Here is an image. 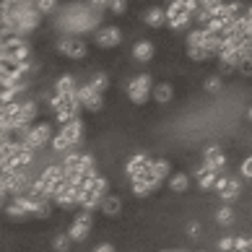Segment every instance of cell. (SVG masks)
Wrapping results in <instances>:
<instances>
[{
    "instance_id": "cell-1",
    "label": "cell",
    "mask_w": 252,
    "mask_h": 252,
    "mask_svg": "<svg viewBox=\"0 0 252 252\" xmlns=\"http://www.w3.org/2000/svg\"><path fill=\"white\" fill-rule=\"evenodd\" d=\"M151 91H154V81L148 73H141V76H135L127 83V96L133 104H146L148 96H151Z\"/></svg>"
},
{
    "instance_id": "cell-2",
    "label": "cell",
    "mask_w": 252,
    "mask_h": 252,
    "mask_svg": "<svg viewBox=\"0 0 252 252\" xmlns=\"http://www.w3.org/2000/svg\"><path fill=\"white\" fill-rule=\"evenodd\" d=\"M47 141H52V125L50 123H36V125H32L29 135L24 138V148L36 151V148H42Z\"/></svg>"
},
{
    "instance_id": "cell-3",
    "label": "cell",
    "mask_w": 252,
    "mask_h": 252,
    "mask_svg": "<svg viewBox=\"0 0 252 252\" xmlns=\"http://www.w3.org/2000/svg\"><path fill=\"white\" fill-rule=\"evenodd\" d=\"M213 190H216L226 203H231V200H237L239 195H242V182L234 180V177H223V174H219V180H216V185H213Z\"/></svg>"
},
{
    "instance_id": "cell-4",
    "label": "cell",
    "mask_w": 252,
    "mask_h": 252,
    "mask_svg": "<svg viewBox=\"0 0 252 252\" xmlns=\"http://www.w3.org/2000/svg\"><path fill=\"white\" fill-rule=\"evenodd\" d=\"M91 234V211H83L81 208V213L76 219H73V223H70V231H68V237H70V242H83Z\"/></svg>"
},
{
    "instance_id": "cell-5",
    "label": "cell",
    "mask_w": 252,
    "mask_h": 252,
    "mask_svg": "<svg viewBox=\"0 0 252 252\" xmlns=\"http://www.w3.org/2000/svg\"><path fill=\"white\" fill-rule=\"evenodd\" d=\"M76 99H78L81 109H89V112L101 109V94H96V91L91 89V83H83V86L76 89Z\"/></svg>"
},
{
    "instance_id": "cell-6",
    "label": "cell",
    "mask_w": 252,
    "mask_h": 252,
    "mask_svg": "<svg viewBox=\"0 0 252 252\" xmlns=\"http://www.w3.org/2000/svg\"><path fill=\"white\" fill-rule=\"evenodd\" d=\"M5 192L8 195H26V190H29V177H26V172L24 169H16L11 177H5Z\"/></svg>"
},
{
    "instance_id": "cell-7",
    "label": "cell",
    "mask_w": 252,
    "mask_h": 252,
    "mask_svg": "<svg viewBox=\"0 0 252 252\" xmlns=\"http://www.w3.org/2000/svg\"><path fill=\"white\" fill-rule=\"evenodd\" d=\"M117 44H123V32H120V26H107V29L96 32V47L112 50V47H117Z\"/></svg>"
},
{
    "instance_id": "cell-8",
    "label": "cell",
    "mask_w": 252,
    "mask_h": 252,
    "mask_svg": "<svg viewBox=\"0 0 252 252\" xmlns=\"http://www.w3.org/2000/svg\"><path fill=\"white\" fill-rule=\"evenodd\" d=\"M58 50L63 52V55H68V58H73V60H83L89 55V44L83 42V39H63L60 44H58Z\"/></svg>"
},
{
    "instance_id": "cell-9",
    "label": "cell",
    "mask_w": 252,
    "mask_h": 252,
    "mask_svg": "<svg viewBox=\"0 0 252 252\" xmlns=\"http://www.w3.org/2000/svg\"><path fill=\"white\" fill-rule=\"evenodd\" d=\"M203 164H208L213 172L223 174V169H226V154H223L219 146H208L203 151Z\"/></svg>"
},
{
    "instance_id": "cell-10",
    "label": "cell",
    "mask_w": 252,
    "mask_h": 252,
    "mask_svg": "<svg viewBox=\"0 0 252 252\" xmlns=\"http://www.w3.org/2000/svg\"><path fill=\"white\" fill-rule=\"evenodd\" d=\"M151 161H154V158H148L146 154H135L133 158H130L127 166H125V174L130 177V182H135L138 177H143V174H146V169L151 166Z\"/></svg>"
},
{
    "instance_id": "cell-11",
    "label": "cell",
    "mask_w": 252,
    "mask_h": 252,
    "mask_svg": "<svg viewBox=\"0 0 252 252\" xmlns=\"http://www.w3.org/2000/svg\"><path fill=\"white\" fill-rule=\"evenodd\" d=\"M36 112H39V107L34 104V101H21V109H18V115L11 120L13 127H21V125H32Z\"/></svg>"
},
{
    "instance_id": "cell-12",
    "label": "cell",
    "mask_w": 252,
    "mask_h": 252,
    "mask_svg": "<svg viewBox=\"0 0 252 252\" xmlns=\"http://www.w3.org/2000/svg\"><path fill=\"white\" fill-rule=\"evenodd\" d=\"M195 180H198V185L203 190H213V185L219 180V172H213L208 164H200L198 169H195Z\"/></svg>"
},
{
    "instance_id": "cell-13",
    "label": "cell",
    "mask_w": 252,
    "mask_h": 252,
    "mask_svg": "<svg viewBox=\"0 0 252 252\" xmlns=\"http://www.w3.org/2000/svg\"><path fill=\"white\" fill-rule=\"evenodd\" d=\"M99 208H101V213H104V216L115 219L117 213L123 211V198H120V195H104V198H101V203H99Z\"/></svg>"
},
{
    "instance_id": "cell-14",
    "label": "cell",
    "mask_w": 252,
    "mask_h": 252,
    "mask_svg": "<svg viewBox=\"0 0 252 252\" xmlns=\"http://www.w3.org/2000/svg\"><path fill=\"white\" fill-rule=\"evenodd\" d=\"M60 133L73 143V148H76V146L81 143V138H83V125H81V120H70V123H65V125L60 127Z\"/></svg>"
},
{
    "instance_id": "cell-15",
    "label": "cell",
    "mask_w": 252,
    "mask_h": 252,
    "mask_svg": "<svg viewBox=\"0 0 252 252\" xmlns=\"http://www.w3.org/2000/svg\"><path fill=\"white\" fill-rule=\"evenodd\" d=\"M156 55V47H154V42H148V39H141V42H135L133 44V58L138 63H148Z\"/></svg>"
},
{
    "instance_id": "cell-16",
    "label": "cell",
    "mask_w": 252,
    "mask_h": 252,
    "mask_svg": "<svg viewBox=\"0 0 252 252\" xmlns=\"http://www.w3.org/2000/svg\"><path fill=\"white\" fill-rule=\"evenodd\" d=\"M169 169H172V166H169V161H166V158H154V161H151V169H148V172H151V177H154L158 185H161L164 180H169Z\"/></svg>"
},
{
    "instance_id": "cell-17",
    "label": "cell",
    "mask_w": 252,
    "mask_h": 252,
    "mask_svg": "<svg viewBox=\"0 0 252 252\" xmlns=\"http://www.w3.org/2000/svg\"><path fill=\"white\" fill-rule=\"evenodd\" d=\"M39 180H42L44 185H50V198H52V185H58L60 180H65V172H63V166L52 164V166H47V169L42 172Z\"/></svg>"
},
{
    "instance_id": "cell-18",
    "label": "cell",
    "mask_w": 252,
    "mask_h": 252,
    "mask_svg": "<svg viewBox=\"0 0 252 252\" xmlns=\"http://www.w3.org/2000/svg\"><path fill=\"white\" fill-rule=\"evenodd\" d=\"M151 96L156 104H169L172 96H174V89H172V83H156L154 91H151Z\"/></svg>"
},
{
    "instance_id": "cell-19",
    "label": "cell",
    "mask_w": 252,
    "mask_h": 252,
    "mask_svg": "<svg viewBox=\"0 0 252 252\" xmlns=\"http://www.w3.org/2000/svg\"><path fill=\"white\" fill-rule=\"evenodd\" d=\"M78 112H81V104L78 101H70V104H65L63 109L55 112V117H58L60 125H65V123H70V120H78Z\"/></svg>"
},
{
    "instance_id": "cell-20",
    "label": "cell",
    "mask_w": 252,
    "mask_h": 252,
    "mask_svg": "<svg viewBox=\"0 0 252 252\" xmlns=\"http://www.w3.org/2000/svg\"><path fill=\"white\" fill-rule=\"evenodd\" d=\"M143 21H146V26H151V29H161V26L166 24V13H164V8H151V11H146V16H143Z\"/></svg>"
},
{
    "instance_id": "cell-21",
    "label": "cell",
    "mask_w": 252,
    "mask_h": 252,
    "mask_svg": "<svg viewBox=\"0 0 252 252\" xmlns=\"http://www.w3.org/2000/svg\"><path fill=\"white\" fill-rule=\"evenodd\" d=\"M76 89H78V86H76V78L68 76V73L55 81V94H65V96H70V94H76Z\"/></svg>"
},
{
    "instance_id": "cell-22",
    "label": "cell",
    "mask_w": 252,
    "mask_h": 252,
    "mask_svg": "<svg viewBox=\"0 0 252 252\" xmlns=\"http://www.w3.org/2000/svg\"><path fill=\"white\" fill-rule=\"evenodd\" d=\"M32 154H34V151H29V148H21V151L13 154L5 164L11 166V169H26V166H29V161H32Z\"/></svg>"
},
{
    "instance_id": "cell-23",
    "label": "cell",
    "mask_w": 252,
    "mask_h": 252,
    "mask_svg": "<svg viewBox=\"0 0 252 252\" xmlns=\"http://www.w3.org/2000/svg\"><path fill=\"white\" fill-rule=\"evenodd\" d=\"M166 24H169V29H172V32H182V29H188V26L192 24V16H190L188 11H180L177 16L166 18Z\"/></svg>"
},
{
    "instance_id": "cell-24",
    "label": "cell",
    "mask_w": 252,
    "mask_h": 252,
    "mask_svg": "<svg viewBox=\"0 0 252 252\" xmlns=\"http://www.w3.org/2000/svg\"><path fill=\"white\" fill-rule=\"evenodd\" d=\"M169 190L172 192H185V190H190V177L185 174V172H177L169 177Z\"/></svg>"
},
{
    "instance_id": "cell-25",
    "label": "cell",
    "mask_w": 252,
    "mask_h": 252,
    "mask_svg": "<svg viewBox=\"0 0 252 252\" xmlns=\"http://www.w3.org/2000/svg\"><path fill=\"white\" fill-rule=\"evenodd\" d=\"M32 216L34 219H50L52 216V200H36L32 208Z\"/></svg>"
},
{
    "instance_id": "cell-26",
    "label": "cell",
    "mask_w": 252,
    "mask_h": 252,
    "mask_svg": "<svg viewBox=\"0 0 252 252\" xmlns=\"http://www.w3.org/2000/svg\"><path fill=\"white\" fill-rule=\"evenodd\" d=\"M89 83H91V89H94L96 94H104V91L109 89V76H107V73H96Z\"/></svg>"
},
{
    "instance_id": "cell-27",
    "label": "cell",
    "mask_w": 252,
    "mask_h": 252,
    "mask_svg": "<svg viewBox=\"0 0 252 252\" xmlns=\"http://www.w3.org/2000/svg\"><path fill=\"white\" fill-rule=\"evenodd\" d=\"M205 29H190L188 34V47H203V42H205Z\"/></svg>"
},
{
    "instance_id": "cell-28",
    "label": "cell",
    "mask_w": 252,
    "mask_h": 252,
    "mask_svg": "<svg viewBox=\"0 0 252 252\" xmlns=\"http://www.w3.org/2000/svg\"><path fill=\"white\" fill-rule=\"evenodd\" d=\"M203 47L208 50L211 55H219V50H221V36H219V34H205Z\"/></svg>"
},
{
    "instance_id": "cell-29",
    "label": "cell",
    "mask_w": 252,
    "mask_h": 252,
    "mask_svg": "<svg viewBox=\"0 0 252 252\" xmlns=\"http://www.w3.org/2000/svg\"><path fill=\"white\" fill-rule=\"evenodd\" d=\"M81 169V154L70 151L68 156H65V164H63V172H76Z\"/></svg>"
},
{
    "instance_id": "cell-30",
    "label": "cell",
    "mask_w": 252,
    "mask_h": 252,
    "mask_svg": "<svg viewBox=\"0 0 252 252\" xmlns=\"http://www.w3.org/2000/svg\"><path fill=\"white\" fill-rule=\"evenodd\" d=\"M216 221L221 223V226H231V223H234V211H231L229 205H223V208H219V213H216Z\"/></svg>"
},
{
    "instance_id": "cell-31",
    "label": "cell",
    "mask_w": 252,
    "mask_h": 252,
    "mask_svg": "<svg viewBox=\"0 0 252 252\" xmlns=\"http://www.w3.org/2000/svg\"><path fill=\"white\" fill-rule=\"evenodd\" d=\"M52 148H55L58 154H65V151H70V148H73V143H70L63 133H58V135L52 138Z\"/></svg>"
},
{
    "instance_id": "cell-32",
    "label": "cell",
    "mask_w": 252,
    "mask_h": 252,
    "mask_svg": "<svg viewBox=\"0 0 252 252\" xmlns=\"http://www.w3.org/2000/svg\"><path fill=\"white\" fill-rule=\"evenodd\" d=\"M221 89H223V81L219 76H208V78H205V91H208V94H219Z\"/></svg>"
},
{
    "instance_id": "cell-33",
    "label": "cell",
    "mask_w": 252,
    "mask_h": 252,
    "mask_svg": "<svg viewBox=\"0 0 252 252\" xmlns=\"http://www.w3.org/2000/svg\"><path fill=\"white\" fill-rule=\"evenodd\" d=\"M188 55H190V60H195V63H203V60L211 58V52L205 47H188Z\"/></svg>"
},
{
    "instance_id": "cell-34",
    "label": "cell",
    "mask_w": 252,
    "mask_h": 252,
    "mask_svg": "<svg viewBox=\"0 0 252 252\" xmlns=\"http://www.w3.org/2000/svg\"><path fill=\"white\" fill-rule=\"evenodd\" d=\"M52 247H55V252H68L70 250V237L68 234H58L55 242H52Z\"/></svg>"
},
{
    "instance_id": "cell-35",
    "label": "cell",
    "mask_w": 252,
    "mask_h": 252,
    "mask_svg": "<svg viewBox=\"0 0 252 252\" xmlns=\"http://www.w3.org/2000/svg\"><path fill=\"white\" fill-rule=\"evenodd\" d=\"M239 58L252 60V39H239Z\"/></svg>"
},
{
    "instance_id": "cell-36",
    "label": "cell",
    "mask_w": 252,
    "mask_h": 252,
    "mask_svg": "<svg viewBox=\"0 0 252 252\" xmlns=\"http://www.w3.org/2000/svg\"><path fill=\"white\" fill-rule=\"evenodd\" d=\"M234 252H252V237H237Z\"/></svg>"
},
{
    "instance_id": "cell-37",
    "label": "cell",
    "mask_w": 252,
    "mask_h": 252,
    "mask_svg": "<svg viewBox=\"0 0 252 252\" xmlns=\"http://www.w3.org/2000/svg\"><path fill=\"white\" fill-rule=\"evenodd\" d=\"M36 11H39V13H52L55 11V8H58V0H36Z\"/></svg>"
},
{
    "instance_id": "cell-38",
    "label": "cell",
    "mask_w": 252,
    "mask_h": 252,
    "mask_svg": "<svg viewBox=\"0 0 252 252\" xmlns=\"http://www.w3.org/2000/svg\"><path fill=\"white\" fill-rule=\"evenodd\" d=\"M11 135H13V125L11 123H0V143L11 141Z\"/></svg>"
},
{
    "instance_id": "cell-39",
    "label": "cell",
    "mask_w": 252,
    "mask_h": 252,
    "mask_svg": "<svg viewBox=\"0 0 252 252\" xmlns=\"http://www.w3.org/2000/svg\"><path fill=\"white\" fill-rule=\"evenodd\" d=\"M125 8H127V0H109V11L120 16V13H125Z\"/></svg>"
},
{
    "instance_id": "cell-40",
    "label": "cell",
    "mask_w": 252,
    "mask_h": 252,
    "mask_svg": "<svg viewBox=\"0 0 252 252\" xmlns=\"http://www.w3.org/2000/svg\"><path fill=\"white\" fill-rule=\"evenodd\" d=\"M234 242H237V237H223L219 242V252H234Z\"/></svg>"
},
{
    "instance_id": "cell-41",
    "label": "cell",
    "mask_w": 252,
    "mask_h": 252,
    "mask_svg": "<svg viewBox=\"0 0 252 252\" xmlns=\"http://www.w3.org/2000/svg\"><path fill=\"white\" fill-rule=\"evenodd\" d=\"M237 73H239V76H245V78H252V60H242L237 65Z\"/></svg>"
},
{
    "instance_id": "cell-42",
    "label": "cell",
    "mask_w": 252,
    "mask_h": 252,
    "mask_svg": "<svg viewBox=\"0 0 252 252\" xmlns=\"http://www.w3.org/2000/svg\"><path fill=\"white\" fill-rule=\"evenodd\" d=\"M239 174L245 177V180H252V156H247L245 161H242V166H239Z\"/></svg>"
},
{
    "instance_id": "cell-43",
    "label": "cell",
    "mask_w": 252,
    "mask_h": 252,
    "mask_svg": "<svg viewBox=\"0 0 252 252\" xmlns=\"http://www.w3.org/2000/svg\"><path fill=\"white\" fill-rule=\"evenodd\" d=\"M188 237L190 239H198L200 237V223H190V226H188Z\"/></svg>"
},
{
    "instance_id": "cell-44",
    "label": "cell",
    "mask_w": 252,
    "mask_h": 252,
    "mask_svg": "<svg viewBox=\"0 0 252 252\" xmlns=\"http://www.w3.org/2000/svg\"><path fill=\"white\" fill-rule=\"evenodd\" d=\"M91 8L94 11H104V8H109V0H91Z\"/></svg>"
},
{
    "instance_id": "cell-45",
    "label": "cell",
    "mask_w": 252,
    "mask_h": 252,
    "mask_svg": "<svg viewBox=\"0 0 252 252\" xmlns=\"http://www.w3.org/2000/svg\"><path fill=\"white\" fill-rule=\"evenodd\" d=\"M94 252H115V247H112V245H99Z\"/></svg>"
},
{
    "instance_id": "cell-46",
    "label": "cell",
    "mask_w": 252,
    "mask_h": 252,
    "mask_svg": "<svg viewBox=\"0 0 252 252\" xmlns=\"http://www.w3.org/2000/svg\"><path fill=\"white\" fill-rule=\"evenodd\" d=\"M3 161H8V154H5V146L0 143V164H3Z\"/></svg>"
},
{
    "instance_id": "cell-47",
    "label": "cell",
    "mask_w": 252,
    "mask_h": 252,
    "mask_svg": "<svg viewBox=\"0 0 252 252\" xmlns=\"http://www.w3.org/2000/svg\"><path fill=\"white\" fill-rule=\"evenodd\" d=\"M5 205H8V195H0V211H5Z\"/></svg>"
},
{
    "instance_id": "cell-48",
    "label": "cell",
    "mask_w": 252,
    "mask_h": 252,
    "mask_svg": "<svg viewBox=\"0 0 252 252\" xmlns=\"http://www.w3.org/2000/svg\"><path fill=\"white\" fill-rule=\"evenodd\" d=\"M5 5H18V3H26V0H3Z\"/></svg>"
},
{
    "instance_id": "cell-49",
    "label": "cell",
    "mask_w": 252,
    "mask_h": 252,
    "mask_svg": "<svg viewBox=\"0 0 252 252\" xmlns=\"http://www.w3.org/2000/svg\"><path fill=\"white\" fill-rule=\"evenodd\" d=\"M0 195H8V192H5V182H3V180H0Z\"/></svg>"
},
{
    "instance_id": "cell-50",
    "label": "cell",
    "mask_w": 252,
    "mask_h": 252,
    "mask_svg": "<svg viewBox=\"0 0 252 252\" xmlns=\"http://www.w3.org/2000/svg\"><path fill=\"white\" fill-rule=\"evenodd\" d=\"M245 16H247V21H252V5L247 8V13H245Z\"/></svg>"
},
{
    "instance_id": "cell-51",
    "label": "cell",
    "mask_w": 252,
    "mask_h": 252,
    "mask_svg": "<svg viewBox=\"0 0 252 252\" xmlns=\"http://www.w3.org/2000/svg\"><path fill=\"white\" fill-rule=\"evenodd\" d=\"M166 252H185V250H166Z\"/></svg>"
},
{
    "instance_id": "cell-52",
    "label": "cell",
    "mask_w": 252,
    "mask_h": 252,
    "mask_svg": "<svg viewBox=\"0 0 252 252\" xmlns=\"http://www.w3.org/2000/svg\"><path fill=\"white\" fill-rule=\"evenodd\" d=\"M250 120H252V107H250Z\"/></svg>"
}]
</instances>
